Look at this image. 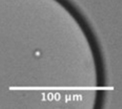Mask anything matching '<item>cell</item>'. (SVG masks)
Instances as JSON below:
<instances>
[]
</instances>
